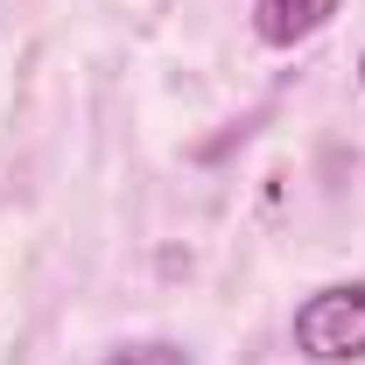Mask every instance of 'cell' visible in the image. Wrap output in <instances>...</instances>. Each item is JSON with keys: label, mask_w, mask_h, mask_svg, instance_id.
<instances>
[{"label": "cell", "mask_w": 365, "mask_h": 365, "mask_svg": "<svg viewBox=\"0 0 365 365\" xmlns=\"http://www.w3.org/2000/svg\"><path fill=\"white\" fill-rule=\"evenodd\" d=\"M359 78H365V63H359Z\"/></svg>", "instance_id": "277c9868"}, {"label": "cell", "mask_w": 365, "mask_h": 365, "mask_svg": "<svg viewBox=\"0 0 365 365\" xmlns=\"http://www.w3.org/2000/svg\"><path fill=\"white\" fill-rule=\"evenodd\" d=\"M330 14H337V0H253V29H260V43H274V49L309 43Z\"/></svg>", "instance_id": "7a4b0ae2"}, {"label": "cell", "mask_w": 365, "mask_h": 365, "mask_svg": "<svg viewBox=\"0 0 365 365\" xmlns=\"http://www.w3.org/2000/svg\"><path fill=\"white\" fill-rule=\"evenodd\" d=\"M106 365H190V359H182L176 344H127L120 359H106Z\"/></svg>", "instance_id": "3957f363"}, {"label": "cell", "mask_w": 365, "mask_h": 365, "mask_svg": "<svg viewBox=\"0 0 365 365\" xmlns=\"http://www.w3.org/2000/svg\"><path fill=\"white\" fill-rule=\"evenodd\" d=\"M295 351L317 365H351L365 359V281H337L317 288L295 309Z\"/></svg>", "instance_id": "6da1fadb"}]
</instances>
